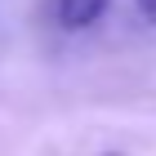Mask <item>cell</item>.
I'll list each match as a JSON object with an SVG mask.
<instances>
[{
	"label": "cell",
	"instance_id": "cell-1",
	"mask_svg": "<svg viewBox=\"0 0 156 156\" xmlns=\"http://www.w3.org/2000/svg\"><path fill=\"white\" fill-rule=\"evenodd\" d=\"M107 5H112V0H58V18H62V27L80 31V27H89Z\"/></svg>",
	"mask_w": 156,
	"mask_h": 156
},
{
	"label": "cell",
	"instance_id": "cell-2",
	"mask_svg": "<svg viewBox=\"0 0 156 156\" xmlns=\"http://www.w3.org/2000/svg\"><path fill=\"white\" fill-rule=\"evenodd\" d=\"M134 5H138V13H143L147 23H156V0H134Z\"/></svg>",
	"mask_w": 156,
	"mask_h": 156
},
{
	"label": "cell",
	"instance_id": "cell-3",
	"mask_svg": "<svg viewBox=\"0 0 156 156\" xmlns=\"http://www.w3.org/2000/svg\"><path fill=\"white\" fill-rule=\"evenodd\" d=\"M112 156H116V152H112Z\"/></svg>",
	"mask_w": 156,
	"mask_h": 156
}]
</instances>
